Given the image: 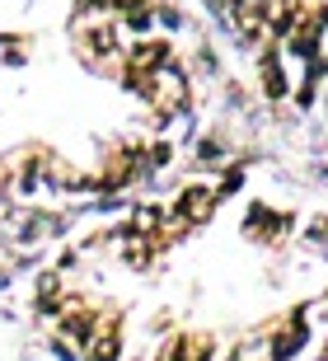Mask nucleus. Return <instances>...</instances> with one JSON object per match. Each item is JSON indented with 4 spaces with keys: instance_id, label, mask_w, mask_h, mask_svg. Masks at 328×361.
Returning a JSON list of instances; mask_svg holds the SVG:
<instances>
[{
    "instance_id": "obj_1",
    "label": "nucleus",
    "mask_w": 328,
    "mask_h": 361,
    "mask_svg": "<svg viewBox=\"0 0 328 361\" xmlns=\"http://www.w3.org/2000/svg\"><path fill=\"white\" fill-rule=\"evenodd\" d=\"M136 90L150 99V108H159V113H178V108L188 104V85H183V75L164 61V66H155L150 75H141L136 80Z\"/></svg>"
}]
</instances>
